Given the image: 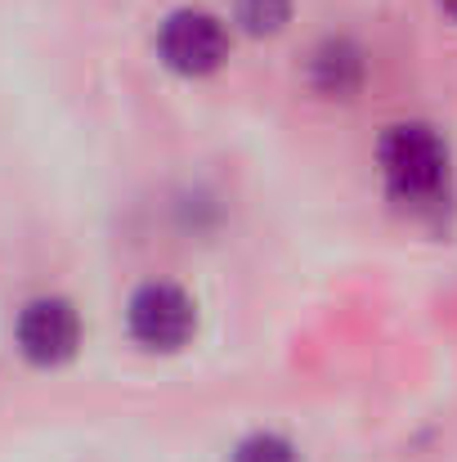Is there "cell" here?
<instances>
[{
    "label": "cell",
    "instance_id": "6da1fadb",
    "mask_svg": "<svg viewBox=\"0 0 457 462\" xmlns=\"http://www.w3.org/2000/svg\"><path fill=\"white\" fill-rule=\"evenodd\" d=\"M377 171L390 202L408 211H435L449 198L453 153L449 140L426 122H395L377 144Z\"/></svg>",
    "mask_w": 457,
    "mask_h": 462
},
{
    "label": "cell",
    "instance_id": "7a4b0ae2",
    "mask_svg": "<svg viewBox=\"0 0 457 462\" xmlns=\"http://www.w3.org/2000/svg\"><path fill=\"white\" fill-rule=\"evenodd\" d=\"M157 59L175 77H211L229 63V27L206 9H175L157 27Z\"/></svg>",
    "mask_w": 457,
    "mask_h": 462
},
{
    "label": "cell",
    "instance_id": "3957f363",
    "mask_svg": "<svg viewBox=\"0 0 457 462\" xmlns=\"http://www.w3.org/2000/svg\"><path fill=\"white\" fill-rule=\"evenodd\" d=\"M131 337L149 350H179L193 328H197V310L188 301V292L170 288V283H149L131 297Z\"/></svg>",
    "mask_w": 457,
    "mask_h": 462
},
{
    "label": "cell",
    "instance_id": "277c9868",
    "mask_svg": "<svg viewBox=\"0 0 457 462\" xmlns=\"http://www.w3.org/2000/svg\"><path fill=\"white\" fill-rule=\"evenodd\" d=\"M14 337H18V350L32 364L54 368V364H63V359L77 355V346H81V319H77L72 301H63V297H36V301L23 306Z\"/></svg>",
    "mask_w": 457,
    "mask_h": 462
},
{
    "label": "cell",
    "instance_id": "5b68a950",
    "mask_svg": "<svg viewBox=\"0 0 457 462\" xmlns=\"http://www.w3.org/2000/svg\"><path fill=\"white\" fill-rule=\"evenodd\" d=\"M305 81L323 99H354L368 81V54L350 36H323L305 59Z\"/></svg>",
    "mask_w": 457,
    "mask_h": 462
},
{
    "label": "cell",
    "instance_id": "8992f818",
    "mask_svg": "<svg viewBox=\"0 0 457 462\" xmlns=\"http://www.w3.org/2000/svg\"><path fill=\"white\" fill-rule=\"evenodd\" d=\"M297 0H233V23L247 36H279L292 23Z\"/></svg>",
    "mask_w": 457,
    "mask_h": 462
},
{
    "label": "cell",
    "instance_id": "52a82bcc",
    "mask_svg": "<svg viewBox=\"0 0 457 462\" xmlns=\"http://www.w3.org/2000/svg\"><path fill=\"white\" fill-rule=\"evenodd\" d=\"M233 462H297V449L279 436H256L233 454Z\"/></svg>",
    "mask_w": 457,
    "mask_h": 462
},
{
    "label": "cell",
    "instance_id": "ba28073f",
    "mask_svg": "<svg viewBox=\"0 0 457 462\" xmlns=\"http://www.w3.org/2000/svg\"><path fill=\"white\" fill-rule=\"evenodd\" d=\"M440 9H444V14H449V18L457 23V0H440Z\"/></svg>",
    "mask_w": 457,
    "mask_h": 462
}]
</instances>
